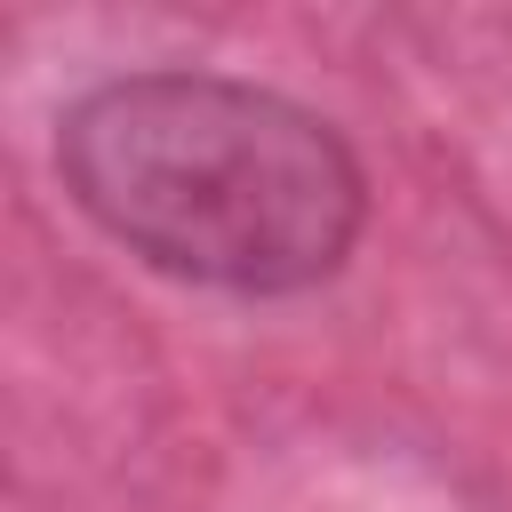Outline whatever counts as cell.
<instances>
[{
	"instance_id": "obj_1",
	"label": "cell",
	"mask_w": 512,
	"mask_h": 512,
	"mask_svg": "<svg viewBox=\"0 0 512 512\" xmlns=\"http://www.w3.org/2000/svg\"><path fill=\"white\" fill-rule=\"evenodd\" d=\"M64 184L160 272L216 288H304L360 224L352 152L272 88L136 72L64 120Z\"/></svg>"
}]
</instances>
